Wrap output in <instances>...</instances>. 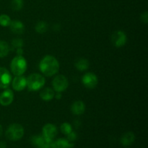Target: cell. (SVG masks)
<instances>
[{
	"label": "cell",
	"instance_id": "obj_18",
	"mask_svg": "<svg viewBox=\"0 0 148 148\" xmlns=\"http://www.w3.org/2000/svg\"><path fill=\"white\" fill-rule=\"evenodd\" d=\"M75 65L77 70L83 72V71L87 70L88 69L90 66V63L88 59H84V58H80V59H78L75 62Z\"/></svg>",
	"mask_w": 148,
	"mask_h": 148
},
{
	"label": "cell",
	"instance_id": "obj_1",
	"mask_svg": "<svg viewBox=\"0 0 148 148\" xmlns=\"http://www.w3.org/2000/svg\"><path fill=\"white\" fill-rule=\"evenodd\" d=\"M40 72L46 77H52L59 70V63L57 59L51 55H46L39 63Z\"/></svg>",
	"mask_w": 148,
	"mask_h": 148
},
{
	"label": "cell",
	"instance_id": "obj_20",
	"mask_svg": "<svg viewBox=\"0 0 148 148\" xmlns=\"http://www.w3.org/2000/svg\"><path fill=\"white\" fill-rule=\"evenodd\" d=\"M36 31L38 33H40V34H43L45 33L48 30V24L46 23V22L45 21H39L38 22L37 24L36 25Z\"/></svg>",
	"mask_w": 148,
	"mask_h": 148
},
{
	"label": "cell",
	"instance_id": "obj_8",
	"mask_svg": "<svg viewBox=\"0 0 148 148\" xmlns=\"http://www.w3.org/2000/svg\"><path fill=\"white\" fill-rule=\"evenodd\" d=\"M82 82L84 86L87 88L93 89L98 85V77L92 72H88L82 76Z\"/></svg>",
	"mask_w": 148,
	"mask_h": 148
},
{
	"label": "cell",
	"instance_id": "obj_2",
	"mask_svg": "<svg viewBox=\"0 0 148 148\" xmlns=\"http://www.w3.org/2000/svg\"><path fill=\"white\" fill-rule=\"evenodd\" d=\"M27 61L23 56H15L10 63L11 72L15 76L23 75L27 70Z\"/></svg>",
	"mask_w": 148,
	"mask_h": 148
},
{
	"label": "cell",
	"instance_id": "obj_5",
	"mask_svg": "<svg viewBox=\"0 0 148 148\" xmlns=\"http://www.w3.org/2000/svg\"><path fill=\"white\" fill-rule=\"evenodd\" d=\"M52 85H53V90L56 92H62L67 89L69 86V82L68 79L64 75H58L53 78L52 81Z\"/></svg>",
	"mask_w": 148,
	"mask_h": 148
},
{
	"label": "cell",
	"instance_id": "obj_28",
	"mask_svg": "<svg viewBox=\"0 0 148 148\" xmlns=\"http://www.w3.org/2000/svg\"><path fill=\"white\" fill-rule=\"evenodd\" d=\"M0 148H7V145L4 142H0Z\"/></svg>",
	"mask_w": 148,
	"mask_h": 148
},
{
	"label": "cell",
	"instance_id": "obj_13",
	"mask_svg": "<svg viewBox=\"0 0 148 148\" xmlns=\"http://www.w3.org/2000/svg\"><path fill=\"white\" fill-rule=\"evenodd\" d=\"M85 111V104L82 101H77L72 103L71 111L75 115H82Z\"/></svg>",
	"mask_w": 148,
	"mask_h": 148
},
{
	"label": "cell",
	"instance_id": "obj_24",
	"mask_svg": "<svg viewBox=\"0 0 148 148\" xmlns=\"http://www.w3.org/2000/svg\"><path fill=\"white\" fill-rule=\"evenodd\" d=\"M12 46L15 49H18V48H22L24 44L23 39L21 38H14L12 40Z\"/></svg>",
	"mask_w": 148,
	"mask_h": 148
},
{
	"label": "cell",
	"instance_id": "obj_11",
	"mask_svg": "<svg viewBox=\"0 0 148 148\" xmlns=\"http://www.w3.org/2000/svg\"><path fill=\"white\" fill-rule=\"evenodd\" d=\"M42 134L46 138L53 140L57 134V128L53 124H46L42 129Z\"/></svg>",
	"mask_w": 148,
	"mask_h": 148
},
{
	"label": "cell",
	"instance_id": "obj_17",
	"mask_svg": "<svg viewBox=\"0 0 148 148\" xmlns=\"http://www.w3.org/2000/svg\"><path fill=\"white\" fill-rule=\"evenodd\" d=\"M55 91L50 88H46L40 92V97L43 101H49L54 98Z\"/></svg>",
	"mask_w": 148,
	"mask_h": 148
},
{
	"label": "cell",
	"instance_id": "obj_7",
	"mask_svg": "<svg viewBox=\"0 0 148 148\" xmlns=\"http://www.w3.org/2000/svg\"><path fill=\"white\" fill-rule=\"evenodd\" d=\"M127 41V36L124 31L117 30L111 36V42L116 48H121L126 44Z\"/></svg>",
	"mask_w": 148,
	"mask_h": 148
},
{
	"label": "cell",
	"instance_id": "obj_26",
	"mask_svg": "<svg viewBox=\"0 0 148 148\" xmlns=\"http://www.w3.org/2000/svg\"><path fill=\"white\" fill-rule=\"evenodd\" d=\"M140 20L143 23H147L148 22V13L147 11H145V12H143V14L140 16Z\"/></svg>",
	"mask_w": 148,
	"mask_h": 148
},
{
	"label": "cell",
	"instance_id": "obj_4",
	"mask_svg": "<svg viewBox=\"0 0 148 148\" xmlns=\"http://www.w3.org/2000/svg\"><path fill=\"white\" fill-rule=\"evenodd\" d=\"M6 137L11 141H18L24 135V128L20 124H12L6 130Z\"/></svg>",
	"mask_w": 148,
	"mask_h": 148
},
{
	"label": "cell",
	"instance_id": "obj_16",
	"mask_svg": "<svg viewBox=\"0 0 148 148\" xmlns=\"http://www.w3.org/2000/svg\"><path fill=\"white\" fill-rule=\"evenodd\" d=\"M135 140V135L132 132H127L124 133L121 137V145L124 146H129L131 145Z\"/></svg>",
	"mask_w": 148,
	"mask_h": 148
},
{
	"label": "cell",
	"instance_id": "obj_27",
	"mask_svg": "<svg viewBox=\"0 0 148 148\" xmlns=\"http://www.w3.org/2000/svg\"><path fill=\"white\" fill-rule=\"evenodd\" d=\"M16 53H17V56H23V49H22V48H18V49H17Z\"/></svg>",
	"mask_w": 148,
	"mask_h": 148
},
{
	"label": "cell",
	"instance_id": "obj_23",
	"mask_svg": "<svg viewBox=\"0 0 148 148\" xmlns=\"http://www.w3.org/2000/svg\"><path fill=\"white\" fill-rule=\"evenodd\" d=\"M60 129L62 132L64 134H66V135L69 134V133L72 131V125H71L69 123H67V122L63 123V124L61 125Z\"/></svg>",
	"mask_w": 148,
	"mask_h": 148
},
{
	"label": "cell",
	"instance_id": "obj_25",
	"mask_svg": "<svg viewBox=\"0 0 148 148\" xmlns=\"http://www.w3.org/2000/svg\"><path fill=\"white\" fill-rule=\"evenodd\" d=\"M77 133L75 132L72 131L69 134H67V140L70 143H73L74 141L77 140Z\"/></svg>",
	"mask_w": 148,
	"mask_h": 148
},
{
	"label": "cell",
	"instance_id": "obj_15",
	"mask_svg": "<svg viewBox=\"0 0 148 148\" xmlns=\"http://www.w3.org/2000/svg\"><path fill=\"white\" fill-rule=\"evenodd\" d=\"M74 147V144L68 141L67 139H59L56 141L53 142L51 148H72Z\"/></svg>",
	"mask_w": 148,
	"mask_h": 148
},
{
	"label": "cell",
	"instance_id": "obj_3",
	"mask_svg": "<svg viewBox=\"0 0 148 148\" xmlns=\"http://www.w3.org/2000/svg\"><path fill=\"white\" fill-rule=\"evenodd\" d=\"M27 79V87L29 90L37 91L40 90L46 83V79L43 75L38 73H33L29 75Z\"/></svg>",
	"mask_w": 148,
	"mask_h": 148
},
{
	"label": "cell",
	"instance_id": "obj_29",
	"mask_svg": "<svg viewBox=\"0 0 148 148\" xmlns=\"http://www.w3.org/2000/svg\"><path fill=\"white\" fill-rule=\"evenodd\" d=\"M54 97H56V99H61V98H62V94H61V92H56V94L54 95Z\"/></svg>",
	"mask_w": 148,
	"mask_h": 148
},
{
	"label": "cell",
	"instance_id": "obj_19",
	"mask_svg": "<svg viewBox=\"0 0 148 148\" xmlns=\"http://www.w3.org/2000/svg\"><path fill=\"white\" fill-rule=\"evenodd\" d=\"M10 47L4 40H0V58L5 57L10 53Z\"/></svg>",
	"mask_w": 148,
	"mask_h": 148
},
{
	"label": "cell",
	"instance_id": "obj_21",
	"mask_svg": "<svg viewBox=\"0 0 148 148\" xmlns=\"http://www.w3.org/2000/svg\"><path fill=\"white\" fill-rule=\"evenodd\" d=\"M24 5L23 0H12L11 1V8L14 11H20L23 9Z\"/></svg>",
	"mask_w": 148,
	"mask_h": 148
},
{
	"label": "cell",
	"instance_id": "obj_12",
	"mask_svg": "<svg viewBox=\"0 0 148 148\" xmlns=\"http://www.w3.org/2000/svg\"><path fill=\"white\" fill-rule=\"evenodd\" d=\"M12 88L15 91H22L27 87V79L23 75L16 76L12 81Z\"/></svg>",
	"mask_w": 148,
	"mask_h": 148
},
{
	"label": "cell",
	"instance_id": "obj_6",
	"mask_svg": "<svg viewBox=\"0 0 148 148\" xmlns=\"http://www.w3.org/2000/svg\"><path fill=\"white\" fill-rule=\"evenodd\" d=\"M30 141L33 145L38 148H51L53 140L46 138L42 135H34L31 137Z\"/></svg>",
	"mask_w": 148,
	"mask_h": 148
},
{
	"label": "cell",
	"instance_id": "obj_30",
	"mask_svg": "<svg viewBox=\"0 0 148 148\" xmlns=\"http://www.w3.org/2000/svg\"><path fill=\"white\" fill-rule=\"evenodd\" d=\"M2 133H3V128H2V126L0 124V137L2 135Z\"/></svg>",
	"mask_w": 148,
	"mask_h": 148
},
{
	"label": "cell",
	"instance_id": "obj_14",
	"mask_svg": "<svg viewBox=\"0 0 148 148\" xmlns=\"http://www.w3.org/2000/svg\"><path fill=\"white\" fill-rule=\"evenodd\" d=\"M10 30L15 34H23L25 31V25L20 20H12L10 25Z\"/></svg>",
	"mask_w": 148,
	"mask_h": 148
},
{
	"label": "cell",
	"instance_id": "obj_10",
	"mask_svg": "<svg viewBox=\"0 0 148 148\" xmlns=\"http://www.w3.org/2000/svg\"><path fill=\"white\" fill-rule=\"evenodd\" d=\"M14 101V92L12 90L6 88L0 94V104L3 106H8Z\"/></svg>",
	"mask_w": 148,
	"mask_h": 148
},
{
	"label": "cell",
	"instance_id": "obj_22",
	"mask_svg": "<svg viewBox=\"0 0 148 148\" xmlns=\"http://www.w3.org/2000/svg\"><path fill=\"white\" fill-rule=\"evenodd\" d=\"M11 21V18L7 14H2L0 15V25L3 26V27L10 26Z\"/></svg>",
	"mask_w": 148,
	"mask_h": 148
},
{
	"label": "cell",
	"instance_id": "obj_9",
	"mask_svg": "<svg viewBox=\"0 0 148 148\" xmlns=\"http://www.w3.org/2000/svg\"><path fill=\"white\" fill-rule=\"evenodd\" d=\"M12 82V75L5 67H0V89H6Z\"/></svg>",
	"mask_w": 148,
	"mask_h": 148
}]
</instances>
